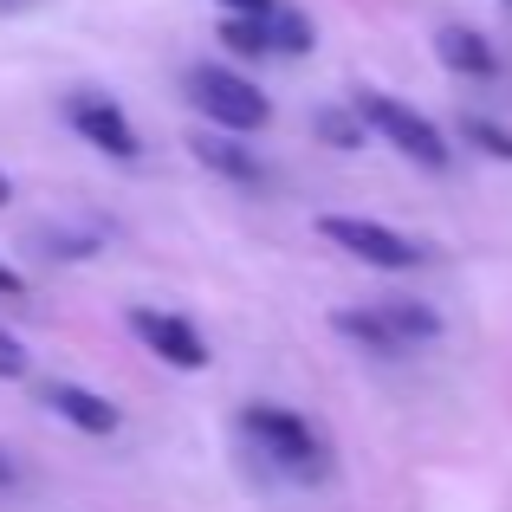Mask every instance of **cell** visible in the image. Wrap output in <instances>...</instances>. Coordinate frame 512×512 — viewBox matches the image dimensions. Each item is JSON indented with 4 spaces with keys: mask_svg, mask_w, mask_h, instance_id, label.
I'll return each mask as SVG.
<instances>
[{
    "mask_svg": "<svg viewBox=\"0 0 512 512\" xmlns=\"http://www.w3.org/2000/svg\"><path fill=\"white\" fill-rule=\"evenodd\" d=\"M331 325H338L350 344L383 350V357H402V350L441 338V318L428 312V305H415V299H383V305H363V312H338Z\"/></svg>",
    "mask_w": 512,
    "mask_h": 512,
    "instance_id": "3",
    "label": "cell"
},
{
    "mask_svg": "<svg viewBox=\"0 0 512 512\" xmlns=\"http://www.w3.org/2000/svg\"><path fill=\"white\" fill-rule=\"evenodd\" d=\"M266 26H273V52H312V20H305L299 7L279 0V7L266 13Z\"/></svg>",
    "mask_w": 512,
    "mask_h": 512,
    "instance_id": "12",
    "label": "cell"
},
{
    "mask_svg": "<svg viewBox=\"0 0 512 512\" xmlns=\"http://www.w3.org/2000/svg\"><path fill=\"white\" fill-rule=\"evenodd\" d=\"M65 124H72L78 137L91 143V150L117 156V163H137V156H143L137 124H130V117H124V104H117V98H104V91H72V98H65Z\"/></svg>",
    "mask_w": 512,
    "mask_h": 512,
    "instance_id": "6",
    "label": "cell"
},
{
    "mask_svg": "<svg viewBox=\"0 0 512 512\" xmlns=\"http://www.w3.org/2000/svg\"><path fill=\"white\" fill-rule=\"evenodd\" d=\"M240 428H247L253 448H260L279 474H292V480H318L331 467V441L318 435L305 415L279 409V402H247V409H240Z\"/></svg>",
    "mask_w": 512,
    "mask_h": 512,
    "instance_id": "1",
    "label": "cell"
},
{
    "mask_svg": "<svg viewBox=\"0 0 512 512\" xmlns=\"http://www.w3.org/2000/svg\"><path fill=\"white\" fill-rule=\"evenodd\" d=\"M318 234H325L331 247H344L350 260L376 266V273H409V266L428 260L422 240L396 234V227H383V221H363V214H325V221H318Z\"/></svg>",
    "mask_w": 512,
    "mask_h": 512,
    "instance_id": "5",
    "label": "cell"
},
{
    "mask_svg": "<svg viewBox=\"0 0 512 512\" xmlns=\"http://www.w3.org/2000/svg\"><path fill=\"white\" fill-rule=\"evenodd\" d=\"M221 46L247 52V59H266V52H273V26H266V13H227V20H221Z\"/></svg>",
    "mask_w": 512,
    "mask_h": 512,
    "instance_id": "11",
    "label": "cell"
},
{
    "mask_svg": "<svg viewBox=\"0 0 512 512\" xmlns=\"http://www.w3.org/2000/svg\"><path fill=\"white\" fill-rule=\"evenodd\" d=\"M188 150H195V163H208L214 175H227V182H260V163H253L240 143H227V137H208V130H201Z\"/></svg>",
    "mask_w": 512,
    "mask_h": 512,
    "instance_id": "10",
    "label": "cell"
},
{
    "mask_svg": "<svg viewBox=\"0 0 512 512\" xmlns=\"http://www.w3.org/2000/svg\"><path fill=\"white\" fill-rule=\"evenodd\" d=\"M188 104H195L214 130H227V137H253V130L273 117L266 91L253 85V78L227 72V65H195V72H188Z\"/></svg>",
    "mask_w": 512,
    "mask_h": 512,
    "instance_id": "2",
    "label": "cell"
},
{
    "mask_svg": "<svg viewBox=\"0 0 512 512\" xmlns=\"http://www.w3.org/2000/svg\"><path fill=\"white\" fill-rule=\"evenodd\" d=\"M20 292H26V279L13 266H0V299H20Z\"/></svg>",
    "mask_w": 512,
    "mask_h": 512,
    "instance_id": "16",
    "label": "cell"
},
{
    "mask_svg": "<svg viewBox=\"0 0 512 512\" xmlns=\"http://www.w3.org/2000/svg\"><path fill=\"white\" fill-rule=\"evenodd\" d=\"M221 7H227V13H273L279 0H221Z\"/></svg>",
    "mask_w": 512,
    "mask_h": 512,
    "instance_id": "17",
    "label": "cell"
},
{
    "mask_svg": "<svg viewBox=\"0 0 512 512\" xmlns=\"http://www.w3.org/2000/svg\"><path fill=\"white\" fill-rule=\"evenodd\" d=\"M318 130H325V137L338 143V150H357L370 124H363V117H357V104H350V111H318Z\"/></svg>",
    "mask_w": 512,
    "mask_h": 512,
    "instance_id": "14",
    "label": "cell"
},
{
    "mask_svg": "<svg viewBox=\"0 0 512 512\" xmlns=\"http://www.w3.org/2000/svg\"><path fill=\"white\" fill-rule=\"evenodd\" d=\"M461 137H467V143H480L487 156H500V163H512V130H506V124H493V117H461Z\"/></svg>",
    "mask_w": 512,
    "mask_h": 512,
    "instance_id": "13",
    "label": "cell"
},
{
    "mask_svg": "<svg viewBox=\"0 0 512 512\" xmlns=\"http://www.w3.org/2000/svg\"><path fill=\"white\" fill-rule=\"evenodd\" d=\"M357 117H363V124H370L383 143H396L409 163L448 169V143H441V130L428 124L422 111H409L402 98H389V91H370V85H363V91H357Z\"/></svg>",
    "mask_w": 512,
    "mask_h": 512,
    "instance_id": "4",
    "label": "cell"
},
{
    "mask_svg": "<svg viewBox=\"0 0 512 512\" xmlns=\"http://www.w3.org/2000/svg\"><path fill=\"white\" fill-rule=\"evenodd\" d=\"M0 376H26V350L13 331H0Z\"/></svg>",
    "mask_w": 512,
    "mask_h": 512,
    "instance_id": "15",
    "label": "cell"
},
{
    "mask_svg": "<svg viewBox=\"0 0 512 512\" xmlns=\"http://www.w3.org/2000/svg\"><path fill=\"white\" fill-rule=\"evenodd\" d=\"M7 487H13V454L0 448V493H7Z\"/></svg>",
    "mask_w": 512,
    "mask_h": 512,
    "instance_id": "18",
    "label": "cell"
},
{
    "mask_svg": "<svg viewBox=\"0 0 512 512\" xmlns=\"http://www.w3.org/2000/svg\"><path fill=\"white\" fill-rule=\"evenodd\" d=\"M7 7H20V0H0V13H7Z\"/></svg>",
    "mask_w": 512,
    "mask_h": 512,
    "instance_id": "20",
    "label": "cell"
},
{
    "mask_svg": "<svg viewBox=\"0 0 512 512\" xmlns=\"http://www.w3.org/2000/svg\"><path fill=\"white\" fill-rule=\"evenodd\" d=\"M506 7H512V0H506Z\"/></svg>",
    "mask_w": 512,
    "mask_h": 512,
    "instance_id": "21",
    "label": "cell"
},
{
    "mask_svg": "<svg viewBox=\"0 0 512 512\" xmlns=\"http://www.w3.org/2000/svg\"><path fill=\"white\" fill-rule=\"evenodd\" d=\"M39 402H46L59 422H72L78 435H117V402L98 396V389H85V383H46Z\"/></svg>",
    "mask_w": 512,
    "mask_h": 512,
    "instance_id": "8",
    "label": "cell"
},
{
    "mask_svg": "<svg viewBox=\"0 0 512 512\" xmlns=\"http://www.w3.org/2000/svg\"><path fill=\"white\" fill-rule=\"evenodd\" d=\"M130 331H137L143 350H156L169 370H208V344H201V331L188 325V318L156 312V305H137V312H130Z\"/></svg>",
    "mask_w": 512,
    "mask_h": 512,
    "instance_id": "7",
    "label": "cell"
},
{
    "mask_svg": "<svg viewBox=\"0 0 512 512\" xmlns=\"http://www.w3.org/2000/svg\"><path fill=\"white\" fill-rule=\"evenodd\" d=\"M7 201H13V182H7V175H0V208H7Z\"/></svg>",
    "mask_w": 512,
    "mask_h": 512,
    "instance_id": "19",
    "label": "cell"
},
{
    "mask_svg": "<svg viewBox=\"0 0 512 512\" xmlns=\"http://www.w3.org/2000/svg\"><path fill=\"white\" fill-rule=\"evenodd\" d=\"M435 59L448 65V72H461V78H493L500 72V52H493L487 33H474V26H441L435 33Z\"/></svg>",
    "mask_w": 512,
    "mask_h": 512,
    "instance_id": "9",
    "label": "cell"
}]
</instances>
